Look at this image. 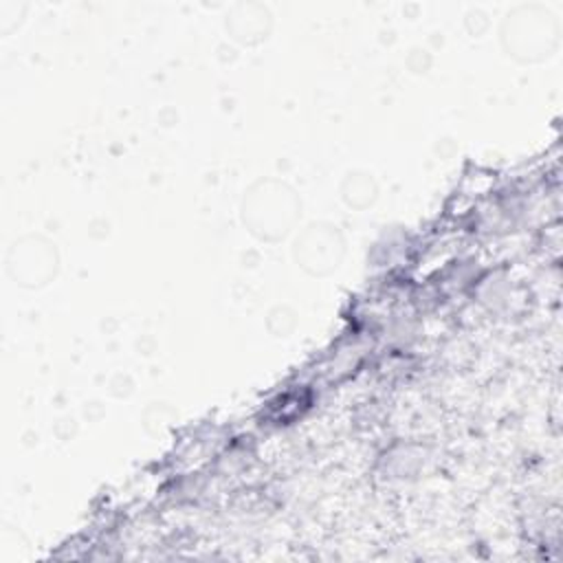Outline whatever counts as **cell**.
I'll return each instance as SVG.
<instances>
[{"label": "cell", "mask_w": 563, "mask_h": 563, "mask_svg": "<svg viewBox=\"0 0 563 563\" xmlns=\"http://www.w3.org/2000/svg\"><path fill=\"white\" fill-rule=\"evenodd\" d=\"M341 257H343V238L332 224H325V222L310 224L295 242L297 264L312 275H325L334 271Z\"/></svg>", "instance_id": "4"}, {"label": "cell", "mask_w": 563, "mask_h": 563, "mask_svg": "<svg viewBox=\"0 0 563 563\" xmlns=\"http://www.w3.org/2000/svg\"><path fill=\"white\" fill-rule=\"evenodd\" d=\"M57 253L51 242L42 238H24L13 244L9 253V273L15 284L40 288L55 277Z\"/></svg>", "instance_id": "3"}, {"label": "cell", "mask_w": 563, "mask_h": 563, "mask_svg": "<svg viewBox=\"0 0 563 563\" xmlns=\"http://www.w3.org/2000/svg\"><path fill=\"white\" fill-rule=\"evenodd\" d=\"M506 26H510V31H504L508 55L519 59H543L556 46V26L548 11L534 13V9H519L508 15Z\"/></svg>", "instance_id": "2"}, {"label": "cell", "mask_w": 563, "mask_h": 563, "mask_svg": "<svg viewBox=\"0 0 563 563\" xmlns=\"http://www.w3.org/2000/svg\"><path fill=\"white\" fill-rule=\"evenodd\" d=\"M299 209L301 202L286 183L260 180L244 196L242 222L262 240H279L292 231Z\"/></svg>", "instance_id": "1"}]
</instances>
